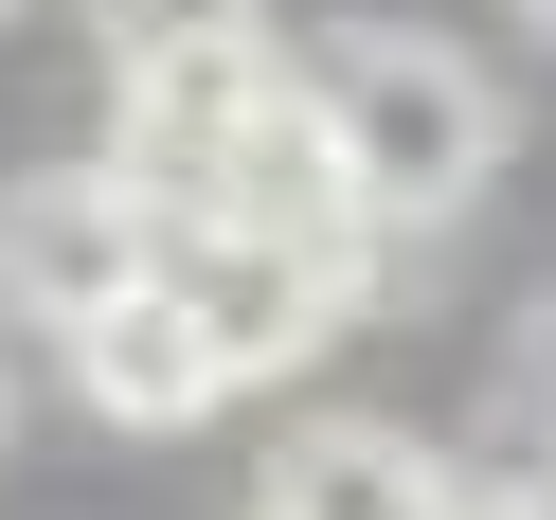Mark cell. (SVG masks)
<instances>
[{"mask_svg": "<svg viewBox=\"0 0 556 520\" xmlns=\"http://www.w3.org/2000/svg\"><path fill=\"white\" fill-rule=\"evenodd\" d=\"M305 90H324L341 198H359L377 252H395V233H448L484 180H503V90H484V54H448V37H341Z\"/></svg>", "mask_w": 556, "mask_h": 520, "instance_id": "1", "label": "cell"}, {"mask_svg": "<svg viewBox=\"0 0 556 520\" xmlns=\"http://www.w3.org/2000/svg\"><path fill=\"white\" fill-rule=\"evenodd\" d=\"M305 109V73L269 37H216V54H162V73H109V180H144L162 233L233 216V180H252V144Z\"/></svg>", "mask_w": 556, "mask_h": 520, "instance_id": "2", "label": "cell"}, {"mask_svg": "<svg viewBox=\"0 0 556 520\" xmlns=\"http://www.w3.org/2000/svg\"><path fill=\"white\" fill-rule=\"evenodd\" d=\"M162 288H180V324H198V359H216V395H252V377H305L341 324H359L377 269L288 252V233H162Z\"/></svg>", "mask_w": 556, "mask_h": 520, "instance_id": "3", "label": "cell"}, {"mask_svg": "<svg viewBox=\"0 0 556 520\" xmlns=\"http://www.w3.org/2000/svg\"><path fill=\"white\" fill-rule=\"evenodd\" d=\"M144 269H162L144 180H109V162H37V180H0V324L73 341V324H109Z\"/></svg>", "mask_w": 556, "mask_h": 520, "instance_id": "4", "label": "cell"}, {"mask_svg": "<svg viewBox=\"0 0 556 520\" xmlns=\"http://www.w3.org/2000/svg\"><path fill=\"white\" fill-rule=\"evenodd\" d=\"M252 520H467V484L377 413H324V431H288L252 467Z\"/></svg>", "mask_w": 556, "mask_h": 520, "instance_id": "5", "label": "cell"}, {"mask_svg": "<svg viewBox=\"0 0 556 520\" xmlns=\"http://www.w3.org/2000/svg\"><path fill=\"white\" fill-rule=\"evenodd\" d=\"M73 395L109 413V431H198L216 413V359H198V324H180V288H126L109 324H73Z\"/></svg>", "mask_w": 556, "mask_h": 520, "instance_id": "6", "label": "cell"}, {"mask_svg": "<svg viewBox=\"0 0 556 520\" xmlns=\"http://www.w3.org/2000/svg\"><path fill=\"white\" fill-rule=\"evenodd\" d=\"M109 73H162V54H216V37H269V0H90Z\"/></svg>", "mask_w": 556, "mask_h": 520, "instance_id": "7", "label": "cell"}, {"mask_svg": "<svg viewBox=\"0 0 556 520\" xmlns=\"http://www.w3.org/2000/svg\"><path fill=\"white\" fill-rule=\"evenodd\" d=\"M520 18H539V37H556V0H520Z\"/></svg>", "mask_w": 556, "mask_h": 520, "instance_id": "8", "label": "cell"}, {"mask_svg": "<svg viewBox=\"0 0 556 520\" xmlns=\"http://www.w3.org/2000/svg\"><path fill=\"white\" fill-rule=\"evenodd\" d=\"M539 520H556V467H539Z\"/></svg>", "mask_w": 556, "mask_h": 520, "instance_id": "9", "label": "cell"}, {"mask_svg": "<svg viewBox=\"0 0 556 520\" xmlns=\"http://www.w3.org/2000/svg\"><path fill=\"white\" fill-rule=\"evenodd\" d=\"M0 18H37V0H0Z\"/></svg>", "mask_w": 556, "mask_h": 520, "instance_id": "10", "label": "cell"}]
</instances>
